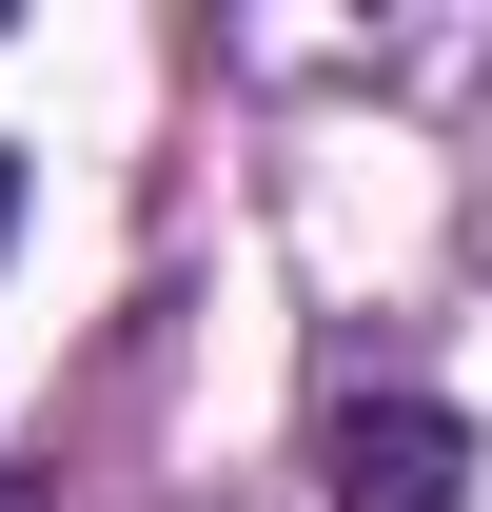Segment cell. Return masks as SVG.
Wrapping results in <instances>:
<instances>
[{
  "instance_id": "2",
  "label": "cell",
  "mask_w": 492,
  "mask_h": 512,
  "mask_svg": "<svg viewBox=\"0 0 492 512\" xmlns=\"http://www.w3.org/2000/svg\"><path fill=\"white\" fill-rule=\"evenodd\" d=\"M0 237H20V158H0Z\"/></svg>"
},
{
  "instance_id": "1",
  "label": "cell",
  "mask_w": 492,
  "mask_h": 512,
  "mask_svg": "<svg viewBox=\"0 0 492 512\" xmlns=\"http://www.w3.org/2000/svg\"><path fill=\"white\" fill-rule=\"evenodd\" d=\"M315 473H335V512H453L473 493V434H453L433 394H335Z\"/></svg>"
},
{
  "instance_id": "3",
  "label": "cell",
  "mask_w": 492,
  "mask_h": 512,
  "mask_svg": "<svg viewBox=\"0 0 492 512\" xmlns=\"http://www.w3.org/2000/svg\"><path fill=\"white\" fill-rule=\"evenodd\" d=\"M0 512H40V493H0Z\"/></svg>"
}]
</instances>
